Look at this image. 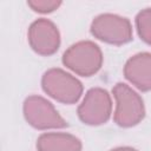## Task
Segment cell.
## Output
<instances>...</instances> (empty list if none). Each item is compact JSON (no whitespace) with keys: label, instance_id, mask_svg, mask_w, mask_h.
Segmentation results:
<instances>
[{"label":"cell","instance_id":"cell-4","mask_svg":"<svg viewBox=\"0 0 151 151\" xmlns=\"http://www.w3.org/2000/svg\"><path fill=\"white\" fill-rule=\"evenodd\" d=\"M91 33L97 39L114 45H123L132 39L130 21L124 17L111 13L96 17L91 24Z\"/></svg>","mask_w":151,"mask_h":151},{"label":"cell","instance_id":"cell-8","mask_svg":"<svg viewBox=\"0 0 151 151\" xmlns=\"http://www.w3.org/2000/svg\"><path fill=\"white\" fill-rule=\"evenodd\" d=\"M125 78L142 91L151 90V53L143 52L131 57L124 67Z\"/></svg>","mask_w":151,"mask_h":151},{"label":"cell","instance_id":"cell-3","mask_svg":"<svg viewBox=\"0 0 151 151\" xmlns=\"http://www.w3.org/2000/svg\"><path fill=\"white\" fill-rule=\"evenodd\" d=\"M42 90L55 100L64 104L78 101L83 93L81 83L61 68H51L46 71L41 79Z\"/></svg>","mask_w":151,"mask_h":151},{"label":"cell","instance_id":"cell-9","mask_svg":"<svg viewBox=\"0 0 151 151\" xmlns=\"http://www.w3.org/2000/svg\"><path fill=\"white\" fill-rule=\"evenodd\" d=\"M37 149L39 151H80L81 142L70 133L48 132L38 138Z\"/></svg>","mask_w":151,"mask_h":151},{"label":"cell","instance_id":"cell-1","mask_svg":"<svg viewBox=\"0 0 151 151\" xmlns=\"http://www.w3.org/2000/svg\"><path fill=\"white\" fill-rule=\"evenodd\" d=\"M63 64L83 77H90L99 71L103 54L99 46L92 41H79L65 51Z\"/></svg>","mask_w":151,"mask_h":151},{"label":"cell","instance_id":"cell-10","mask_svg":"<svg viewBox=\"0 0 151 151\" xmlns=\"http://www.w3.org/2000/svg\"><path fill=\"white\" fill-rule=\"evenodd\" d=\"M136 27L139 37L151 45V8H144L137 14Z\"/></svg>","mask_w":151,"mask_h":151},{"label":"cell","instance_id":"cell-6","mask_svg":"<svg viewBox=\"0 0 151 151\" xmlns=\"http://www.w3.org/2000/svg\"><path fill=\"white\" fill-rule=\"evenodd\" d=\"M111 110L112 103L107 91L94 87L86 92L78 107V116L80 120L87 125H100L109 120Z\"/></svg>","mask_w":151,"mask_h":151},{"label":"cell","instance_id":"cell-12","mask_svg":"<svg viewBox=\"0 0 151 151\" xmlns=\"http://www.w3.org/2000/svg\"><path fill=\"white\" fill-rule=\"evenodd\" d=\"M111 151H137V150H134L132 147H129V146H122V147H116Z\"/></svg>","mask_w":151,"mask_h":151},{"label":"cell","instance_id":"cell-2","mask_svg":"<svg viewBox=\"0 0 151 151\" xmlns=\"http://www.w3.org/2000/svg\"><path fill=\"white\" fill-rule=\"evenodd\" d=\"M116 99L114 122L123 127H130L138 124L145 114L143 99L130 86L118 83L112 90Z\"/></svg>","mask_w":151,"mask_h":151},{"label":"cell","instance_id":"cell-7","mask_svg":"<svg viewBox=\"0 0 151 151\" xmlns=\"http://www.w3.org/2000/svg\"><path fill=\"white\" fill-rule=\"evenodd\" d=\"M28 42L37 53L51 55L59 48L60 34L51 20L41 18L31 24L28 28Z\"/></svg>","mask_w":151,"mask_h":151},{"label":"cell","instance_id":"cell-11","mask_svg":"<svg viewBox=\"0 0 151 151\" xmlns=\"http://www.w3.org/2000/svg\"><path fill=\"white\" fill-rule=\"evenodd\" d=\"M27 5L35 12L50 13L57 9L61 5V2L57 0H29L27 1Z\"/></svg>","mask_w":151,"mask_h":151},{"label":"cell","instance_id":"cell-5","mask_svg":"<svg viewBox=\"0 0 151 151\" xmlns=\"http://www.w3.org/2000/svg\"><path fill=\"white\" fill-rule=\"evenodd\" d=\"M24 116L29 125L39 130L63 129L66 120L58 113L54 106L40 96H31L24 103Z\"/></svg>","mask_w":151,"mask_h":151}]
</instances>
